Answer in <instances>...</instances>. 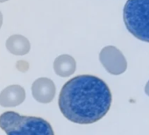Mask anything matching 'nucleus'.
Listing matches in <instances>:
<instances>
[{
    "mask_svg": "<svg viewBox=\"0 0 149 135\" xmlns=\"http://www.w3.org/2000/svg\"><path fill=\"white\" fill-rule=\"evenodd\" d=\"M112 102L108 85L97 77L80 75L68 80L59 96V108L71 122L88 125L104 118Z\"/></svg>",
    "mask_w": 149,
    "mask_h": 135,
    "instance_id": "obj_1",
    "label": "nucleus"
},
{
    "mask_svg": "<svg viewBox=\"0 0 149 135\" xmlns=\"http://www.w3.org/2000/svg\"><path fill=\"white\" fill-rule=\"evenodd\" d=\"M0 127L7 135H54L51 125L39 117L6 111L0 116Z\"/></svg>",
    "mask_w": 149,
    "mask_h": 135,
    "instance_id": "obj_2",
    "label": "nucleus"
},
{
    "mask_svg": "<svg viewBox=\"0 0 149 135\" xmlns=\"http://www.w3.org/2000/svg\"><path fill=\"white\" fill-rule=\"evenodd\" d=\"M123 19L129 33L139 40L149 42V0H127Z\"/></svg>",
    "mask_w": 149,
    "mask_h": 135,
    "instance_id": "obj_3",
    "label": "nucleus"
},
{
    "mask_svg": "<svg viewBox=\"0 0 149 135\" xmlns=\"http://www.w3.org/2000/svg\"><path fill=\"white\" fill-rule=\"evenodd\" d=\"M99 60L106 71L114 76L123 74L127 69L125 57L114 46L104 47L99 54Z\"/></svg>",
    "mask_w": 149,
    "mask_h": 135,
    "instance_id": "obj_4",
    "label": "nucleus"
},
{
    "mask_svg": "<svg viewBox=\"0 0 149 135\" xmlns=\"http://www.w3.org/2000/svg\"><path fill=\"white\" fill-rule=\"evenodd\" d=\"M56 89L54 82L46 77H41L33 82L32 94L36 101L42 104L50 103L55 96Z\"/></svg>",
    "mask_w": 149,
    "mask_h": 135,
    "instance_id": "obj_5",
    "label": "nucleus"
},
{
    "mask_svg": "<svg viewBox=\"0 0 149 135\" xmlns=\"http://www.w3.org/2000/svg\"><path fill=\"white\" fill-rule=\"evenodd\" d=\"M26 98L25 90L19 85H11L0 93V105L3 107H14L19 105Z\"/></svg>",
    "mask_w": 149,
    "mask_h": 135,
    "instance_id": "obj_6",
    "label": "nucleus"
},
{
    "mask_svg": "<svg viewBox=\"0 0 149 135\" xmlns=\"http://www.w3.org/2000/svg\"><path fill=\"white\" fill-rule=\"evenodd\" d=\"M77 63L74 59L69 54L58 56L54 62V70L56 75L61 77H68L76 71Z\"/></svg>",
    "mask_w": 149,
    "mask_h": 135,
    "instance_id": "obj_7",
    "label": "nucleus"
},
{
    "mask_svg": "<svg viewBox=\"0 0 149 135\" xmlns=\"http://www.w3.org/2000/svg\"><path fill=\"white\" fill-rule=\"evenodd\" d=\"M30 42L29 40L19 34H15L11 37L6 41V48L8 51L15 55H24L30 51Z\"/></svg>",
    "mask_w": 149,
    "mask_h": 135,
    "instance_id": "obj_8",
    "label": "nucleus"
},
{
    "mask_svg": "<svg viewBox=\"0 0 149 135\" xmlns=\"http://www.w3.org/2000/svg\"><path fill=\"white\" fill-rule=\"evenodd\" d=\"M145 92H146V94L149 97V81L146 83V87H145Z\"/></svg>",
    "mask_w": 149,
    "mask_h": 135,
    "instance_id": "obj_9",
    "label": "nucleus"
},
{
    "mask_svg": "<svg viewBox=\"0 0 149 135\" xmlns=\"http://www.w3.org/2000/svg\"><path fill=\"white\" fill-rule=\"evenodd\" d=\"M2 23H3V16H2L1 12H0V27L2 26Z\"/></svg>",
    "mask_w": 149,
    "mask_h": 135,
    "instance_id": "obj_10",
    "label": "nucleus"
},
{
    "mask_svg": "<svg viewBox=\"0 0 149 135\" xmlns=\"http://www.w3.org/2000/svg\"><path fill=\"white\" fill-rule=\"evenodd\" d=\"M7 0H0V3H3V2H6Z\"/></svg>",
    "mask_w": 149,
    "mask_h": 135,
    "instance_id": "obj_11",
    "label": "nucleus"
}]
</instances>
